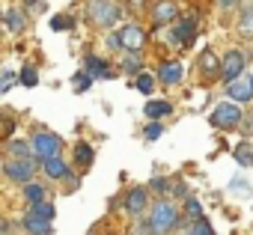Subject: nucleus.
I'll list each match as a JSON object with an SVG mask.
<instances>
[{"mask_svg": "<svg viewBox=\"0 0 253 235\" xmlns=\"http://www.w3.org/2000/svg\"><path fill=\"white\" fill-rule=\"evenodd\" d=\"M122 18V6L110 3V0H89L86 3V21L92 27H101V30H110L116 27Z\"/></svg>", "mask_w": 253, "mask_h": 235, "instance_id": "f257e3e1", "label": "nucleus"}, {"mask_svg": "<svg viewBox=\"0 0 253 235\" xmlns=\"http://www.w3.org/2000/svg\"><path fill=\"white\" fill-rule=\"evenodd\" d=\"M176 223H179V208L173 202H167V199L155 202V208L149 211V229L155 235H167V232L176 229Z\"/></svg>", "mask_w": 253, "mask_h": 235, "instance_id": "f03ea898", "label": "nucleus"}, {"mask_svg": "<svg viewBox=\"0 0 253 235\" xmlns=\"http://www.w3.org/2000/svg\"><path fill=\"white\" fill-rule=\"evenodd\" d=\"M211 125L214 128H238L241 125V119H244V113H241V107L238 104H232V101H223V104H214V110H211Z\"/></svg>", "mask_w": 253, "mask_h": 235, "instance_id": "7ed1b4c3", "label": "nucleus"}, {"mask_svg": "<svg viewBox=\"0 0 253 235\" xmlns=\"http://www.w3.org/2000/svg\"><path fill=\"white\" fill-rule=\"evenodd\" d=\"M146 33H143V27H137V24H125L122 30H119V42H122V48L128 51V54H140L143 51V45H146Z\"/></svg>", "mask_w": 253, "mask_h": 235, "instance_id": "20e7f679", "label": "nucleus"}, {"mask_svg": "<svg viewBox=\"0 0 253 235\" xmlns=\"http://www.w3.org/2000/svg\"><path fill=\"white\" fill-rule=\"evenodd\" d=\"M30 149H33L42 161H51V158H57V152H60V137H57V134H48V131H39V134L33 137Z\"/></svg>", "mask_w": 253, "mask_h": 235, "instance_id": "39448f33", "label": "nucleus"}, {"mask_svg": "<svg viewBox=\"0 0 253 235\" xmlns=\"http://www.w3.org/2000/svg\"><path fill=\"white\" fill-rule=\"evenodd\" d=\"M241 72H244V54L241 51H226V57L220 60V78L235 80V78H241Z\"/></svg>", "mask_w": 253, "mask_h": 235, "instance_id": "423d86ee", "label": "nucleus"}, {"mask_svg": "<svg viewBox=\"0 0 253 235\" xmlns=\"http://www.w3.org/2000/svg\"><path fill=\"white\" fill-rule=\"evenodd\" d=\"M226 95L232 98V104L238 101V104H244V101H250L253 98V80L250 78H235V80H229V86H226Z\"/></svg>", "mask_w": 253, "mask_h": 235, "instance_id": "0eeeda50", "label": "nucleus"}, {"mask_svg": "<svg viewBox=\"0 0 253 235\" xmlns=\"http://www.w3.org/2000/svg\"><path fill=\"white\" fill-rule=\"evenodd\" d=\"M149 205V191L146 188H131L128 196H125V211H128L131 217H140Z\"/></svg>", "mask_w": 253, "mask_h": 235, "instance_id": "6e6552de", "label": "nucleus"}, {"mask_svg": "<svg viewBox=\"0 0 253 235\" xmlns=\"http://www.w3.org/2000/svg\"><path fill=\"white\" fill-rule=\"evenodd\" d=\"M3 170L12 182H21V185H27L33 179V164L30 161H9V164H3Z\"/></svg>", "mask_w": 253, "mask_h": 235, "instance_id": "1a4fd4ad", "label": "nucleus"}, {"mask_svg": "<svg viewBox=\"0 0 253 235\" xmlns=\"http://www.w3.org/2000/svg\"><path fill=\"white\" fill-rule=\"evenodd\" d=\"M197 66H200V72H203L206 78H217V75H220V57H217L211 48H206V51L200 54Z\"/></svg>", "mask_w": 253, "mask_h": 235, "instance_id": "9d476101", "label": "nucleus"}, {"mask_svg": "<svg viewBox=\"0 0 253 235\" xmlns=\"http://www.w3.org/2000/svg\"><path fill=\"white\" fill-rule=\"evenodd\" d=\"M238 33L253 36V0H238Z\"/></svg>", "mask_w": 253, "mask_h": 235, "instance_id": "9b49d317", "label": "nucleus"}, {"mask_svg": "<svg viewBox=\"0 0 253 235\" xmlns=\"http://www.w3.org/2000/svg\"><path fill=\"white\" fill-rule=\"evenodd\" d=\"M173 33H176V42H179V48H185V45L194 39V33H197V21H194V15H191V18H182V21H176V24H173Z\"/></svg>", "mask_w": 253, "mask_h": 235, "instance_id": "f8f14e48", "label": "nucleus"}, {"mask_svg": "<svg viewBox=\"0 0 253 235\" xmlns=\"http://www.w3.org/2000/svg\"><path fill=\"white\" fill-rule=\"evenodd\" d=\"M182 75H185V69H182V63H176V60L161 63V69H158V80H161V83H167V86L179 83V80H182Z\"/></svg>", "mask_w": 253, "mask_h": 235, "instance_id": "ddd939ff", "label": "nucleus"}, {"mask_svg": "<svg viewBox=\"0 0 253 235\" xmlns=\"http://www.w3.org/2000/svg\"><path fill=\"white\" fill-rule=\"evenodd\" d=\"M152 18H155V24H158V27H164L167 21H173V24H176V18H179V9H176V3H173V0H161V3L155 6V12H152Z\"/></svg>", "mask_w": 253, "mask_h": 235, "instance_id": "4468645a", "label": "nucleus"}, {"mask_svg": "<svg viewBox=\"0 0 253 235\" xmlns=\"http://www.w3.org/2000/svg\"><path fill=\"white\" fill-rule=\"evenodd\" d=\"M170 101H161V98H155V101H146L143 104V116L146 119H152V122H158L161 116H170Z\"/></svg>", "mask_w": 253, "mask_h": 235, "instance_id": "2eb2a0df", "label": "nucleus"}, {"mask_svg": "<svg viewBox=\"0 0 253 235\" xmlns=\"http://www.w3.org/2000/svg\"><path fill=\"white\" fill-rule=\"evenodd\" d=\"M42 170H45V176H51V179H66L69 176V164L57 155V158H51V161H42Z\"/></svg>", "mask_w": 253, "mask_h": 235, "instance_id": "dca6fc26", "label": "nucleus"}, {"mask_svg": "<svg viewBox=\"0 0 253 235\" xmlns=\"http://www.w3.org/2000/svg\"><path fill=\"white\" fill-rule=\"evenodd\" d=\"M84 69H86L89 78H107V63H104L101 57H95V54H89V57L84 60Z\"/></svg>", "mask_w": 253, "mask_h": 235, "instance_id": "f3484780", "label": "nucleus"}, {"mask_svg": "<svg viewBox=\"0 0 253 235\" xmlns=\"http://www.w3.org/2000/svg\"><path fill=\"white\" fill-rule=\"evenodd\" d=\"M54 205L51 202H39V205H30V211H27V217L30 220H45V223H51L54 220Z\"/></svg>", "mask_w": 253, "mask_h": 235, "instance_id": "a211bd4d", "label": "nucleus"}, {"mask_svg": "<svg viewBox=\"0 0 253 235\" xmlns=\"http://www.w3.org/2000/svg\"><path fill=\"white\" fill-rule=\"evenodd\" d=\"M232 155H235V161H238L241 167H253V143H250V140H241Z\"/></svg>", "mask_w": 253, "mask_h": 235, "instance_id": "6ab92c4d", "label": "nucleus"}, {"mask_svg": "<svg viewBox=\"0 0 253 235\" xmlns=\"http://www.w3.org/2000/svg\"><path fill=\"white\" fill-rule=\"evenodd\" d=\"M92 149H89V143H75V164L81 167V170H86L89 164H92Z\"/></svg>", "mask_w": 253, "mask_h": 235, "instance_id": "aec40b11", "label": "nucleus"}, {"mask_svg": "<svg viewBox=\"0 0 253 235\" xmlns=\"http://www.w3.org/2000/svg\"><path fill=\"white\" fill-rule=\"evenodd\" d=\"M24 199H27L30 205L45 202V188H42L39 182H27V185H24Z\"/></svg>", "mask_w": 253, "mask_h": 235, "instance_id": "412c9836", "label": "nucleus"}, {"mask_svg": "<svg viewBox=\"0 0 253 235\" xmlns=\"http://www.w3.org/2000/svg\"><path fill=\"white\" fill-rule=\"evenodd\" d=\"M6 27H9L12 33H21V30L27 27V15H24L21 9H9V12H6Z\"/></svg>", "mask_w": 253, "mask_h": 235, "instance_id": "4be33fe9", "label": "nucleus"}, {"mask_svg": "<svg viewBox=\"0 0 253 235\" xmlns=\"http://www.w3.org/2000/svg\"><path fill=\"white\" fill-rule=\"evenodd\" d=\"M24 229H27L30 235H51V232H54L51 223H45V220H30V217H24Z\"/></svg>", "mask_w": 253, "mask_h": 235, "instance_id": "5701e85b", "label": "nucleus"}, {"mask_svg": "<svg viewBox=\"0 0 253 235\" xmlns=\"http://www.w3.org/2000/svg\"><path fill=\"white\" fill-rule=\"evenodd\" d=\"M188 235H214V229H211V223L203 217V220H194V223L188 226Z\"/></svg>", "mask_w": 253, "mask_h": 235, "instance_id": "b1692460", "label": "nucleus"}, {"mask_svg": "<svg viewBox=\"0 0 253 235\" xmlns=\"http://www.w3.org/2000/svg\"><path fill=\"white\" fill-rule=\"evenodd\" d=\"M9 152L15 155V161H27L30 146H27V143H21V140H12V143H9Z\"/></svg>", "mask_w": 253, "mask_h": 235, "instance_id": "393cba45", "label": "nucleus"}, {"mask_svg": "<svg viewBox=\"0 0 253 235\" xmlns=\"http://www.w3.org/2000/svg\"><path fill=\"white\" fill-rule=\"evenodd\" d=\"M122 69L128 72V75H137V72L143 69V63H140V57H137V54H128V57L122 60Z\"/></svg>", "mask_w": 253, "mask_h": 235, "instance_id": "a878e982", "label": "nucleus"}, {"mask_svg": "<svg viewBox=\"0 0 253 235\" xmlns=\"http://www.w3.org/2000/svg\"><path fill=\"white\" fill-rule=\"evenodd\" d=\"M18 80H21L24 86H36V83H39V75H36V69H33V66H24V72L18 75Z\"/></svg>", "mask_w": 253, "mask_h": 235, "instance_id": "bb28decb", "label": "nucleus"}, {"mask_svg": "<svg viewBox=\"0 0 253 235\" xmlns=\"http://www.w3.org/2000/svg\"><path fill=\"white\" fill-rule=\"evenodd\" d=\"M185 214H188L191 220H203V208H200V202L188 196V199H185Z\"/></svg>", "mask_w": 253, "mask_h": 235, "instance_id": "cd10ccee", "label": "nucleus"}, {"mask_svg": "<svg viewBox=\"0 0 253 235\" xmlns=\"http://www.w3.org/2000/svg\"><path fill=\"white\" fill-rule=\"evenodd\" d=\"M161 134H164V125H161V122H152V125H146V128H143V140H149V143H152V140H158Z\"/></svg>", "mask_w": 253, "mask_h": 235, "instance_id": "c85d7f7f", "label": "nucleus"}, {"mask_svg": "<svg viewBox=\"0 0 253 235\" xmlns=\"http://www.w3.org/2000/svg\"><path fill=\"white\" fill-rule=\"evenodd\" d=\"M51 27H54V30H72V27H75V18H72V15H57V18L51 21Z\"/></svg>", "mask_w": 253, "mask_h": 235, "instance_id": "c756f323", "label": "nucleus"}, {"mask_svg": "<svg viewBox=\"0 0 253 235\" xmlns=\"http://www.w3.org/2000/svg\"><path fill=\"white\" fill-rule=\"evenodd\" d=\"M134 83H137L140 92H152V89H155V78H152V75H137Z\"/></svg>", "mask_w": 253, "mask_h": 235, "instance_id": "7c9ffc66", "label": "nucleus"}, {"mask_svg": "<svg viewBox=\"0 0 253 235\" xmlns=\"http://www.w3.org/2000/svg\"><path fill=\"white\" fill-rule=\"evenodd\" d=\"M149 188H152L155 194H167V188H170V182H167V179H161V176H155V179L149 182Z\"/></svg>", "mask_w": 253, "mask_h": 235, "instance_id": "2f4dec72", "label": "nucleus"}, {"mask_svg": "<svg viewBox=\"0 0 253 235\" xmlns=\"http://www.w3.org/2000/svg\"><path fill=\"white\" fill-rule=\"evenodd\" d=\"M229 188H232V194H241V196H247V194H250V185H247L244 179H232V185H229Z\"/></svg>", "mask_w": 253, "mask_h": 235, "instance_id": "473e14b6", "label": "nucleus"}, {"mask_svg": "<svg viewBox=\"0 0 253 235\" xmlns=\"http://www.w3.org/2000/svg\"><path fill=\"white\" fill-rule=\"evenodd\" d=\"M12 80H15V75H12V72H3V80H0V92H9V89H12Z\"/></svg>", "mask_w": 253, "mask_h": 235, "instance_id": "72a5a7b5", "label": "nucleus"}, {"mask_svg": "<svg viewBox=\"0 0 253 235\" xmlns=\"http://www.w3.org/2000/svg\"><path fill=\"white\" fill-rule=\"evenodd\" d=\"M12 128H15V122H12V119H0V137H9V134H12Z\"/></svg>", "mask_w": 253, "mask_h": 235, "instance_id": "f704fd0d", "label": "nucleus"}, {"mask_svg": "<svg viewBox=\"0 0 253 235\" xmlns=\"http://www.w3.org/2000/svg\"><path fill=\"white\" fill-rule=\"evenodd\" d=\"M107 48H113V51H119V48H122V42H119V33H110V36H107Z\"/></svg>", "mask_w": 253, "mask_h": 235, "instance_id": "c9c22d12", "label": "nucleus"}, {"mask_svg": "<svg viewBox=\"0 0 253 235\" xmlns=\"http://www.w3.org/2000/svg\"><path fill=\"white\" fill-rule=\"evenodd\" d=\"M217 6L220 9H232V6H238V0H217Z\"/></svg>", "mask_w": 253, "mask_h": 235, "instance_id": "e433bc0d", "label": "nucleus"}, {"mask_svg": "<svg viewBox=\"0 0 253 235\" xmlns=\"http://www.w3.org/2000/svg\"><path fill=\"white\" fill-rule=\"evenodd\" d=\"M86 86H89V78H86V75H78V89H81V92H84V89H86Z\"/></svg>", "mask_w": 253, "mask_h": 235, "instance_id": "4c0bfd02", "label": "nucleus"}, {"mask_svg": "<svg viewBox=\"0 0 253 235\" xmlns=\"http://www.w3.org/2000/svg\"><path fill=\"white\" fill-rule=\"evenodd\" d=\"M149 232H152V229H149V226H134V229H131V232H128V235H149Z\"/></svg>", "mask_w": 253, "mask_h": 235, "instance_id": "58836bf2", "label": "nucleus"}, {"mask_svg": "<svg viewBox=\"0 0 253 235\" xmlns=\"http://www.w3.org/2000/svg\"><path fill=\"white\" fill-rule=\"evenodd\" d=\"M128 3H131V9H137V12H140V9L146 6V0H128Z\"/></svg>", "mask_w": 253, "mask_h": 235, "instance_id": "ea45409f", "label": "nucleus"}, {"mask_svg": "<svg viewBox=\"0 0 253 235\" xmlns=\"http://www.w3.org/2000/svg\"><path fill=\"white\" fill-rule=\"evenodd\" d=\"M27 6H30V9H42V3H39V0H27Z\"/></svg>", "mask_w": 253, "mask_h": 235, "instance_id": "a19ab883", "label": "nucleus"}, {"mask_svg": "<svg viewBox=\"0 0 253 235\" xmlns=\"http://www.w3.org/2000/svg\"><path fill=\"white\" fill-rule=\"evenodd\" d=\"M0 167H3V161H0Z\"/></svg>", "mask_w": 253, "mask_h": 235, "instance_id": "79ce46f5", "label": "nucleus"}, {"mask_svg": "<svg viewBox=\"0 0 253 235\" xmlns=\"http://www.w3.org/2000/svg\"><path fill=\"white\" fill-rule=\"evenodd\" d=\"M250 80H253V78H250Z\"/></svg>", "mask_w": 253, "mask_h": 235, "instance_id": "37998d69", "label": "nucleus"}]
</instances>
